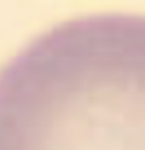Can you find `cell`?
<instances>
[{"label":"cell","mask_w":145,"mask_h":150,"mask_svg":"<svg viewBox=\"0 0 145 150\" xmlns=\"http://www.w3.org/2000/svg\"><path fill=\"white\" fill-rule=\"evenodd\" d=\"M0 150H145V16L74 18L13 56Z\"/></svg>","instance_id":"6da1fadb"}]
</instances>
